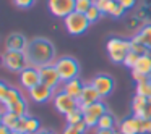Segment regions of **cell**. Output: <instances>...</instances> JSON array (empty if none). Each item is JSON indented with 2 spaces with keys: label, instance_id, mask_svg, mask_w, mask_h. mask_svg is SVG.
I'll list each match as a JSON object with an SVG mask.
<instances>
[{
  "label": "cell",
  "instance_id": "26",
  "mask_svg": "<svg viewBox=\"0 0 151 134\" xmlns=\"http://www.w3.org/2000/svg\"><path fill=\"white\" fill-rule=\"evenodd\" d=\"M41 131L39 120L34 116H26V134H36Z\"/></svg>",
  "mask_w": 151,
  "mask_h": 134
},
{
  "label": "cell",
  "instance_id": "24",
  "mask_svg": "<svg viewBox=\"0 0 151 134\" xmlns=\"http://www.w3.org/2000/svg\"><path fill=\"white\" fill-rule=\"evenodd\" d=\"M8 111L18 115V116H26V115H28V104H26V100L21 99L20 102H17V104L12 105V107L8 108Z\"/></svg>",
  "mask_w": 151,
  "mask_h": 134
},
{
  "label": "cell",
  "instance_id": "37",
  "mask_svg": "<svg viewBox=\"0 0 151 134\" xmlns=\"http://www.w3.org/2000/svg\"><path fill=\"white\" fill-rule=\"evenodd\" d=\"M75 126H76V129H78L81 134H85V133H86V129H88V124H86L85 121H80L78 124H75Z\"/></svg>",
  "mask_w": 151,
  "mask_h": 134
},
{
  "label": "cell",
  "instance_id": "22",
  "mask_svg": "<svg viewBox=\"0 0 151 134\" xmlns=\"http://www.w3.org/2000/svg\"><path fill=\"white\" fill-rule=\"evenodd\" d=\"M114 124H115V118L112 113H104L98 121V129H114Z\"/></svg>",
  "mask_w": 151,
  "mask_h": 134
},
{
  "label": "cell",
  "instance_id": "42",
  "mask_svg": "<svg viewBox=\"0 0 151 134\" xmlns=\"http://www.w3.org/2000/svg\"><path fill=\"white\" fill-rule=\"evenodd\" d=\"M36 134H54L52 131H49V129H41L39 133H36Z\"/></svg>",
  "mask_w": 151,
  "mask_h": 134
},
{
  "label": "cell",
  "instance_id": "10",
  "mask_svg": "<svg viewBox=\"0 0 151 134\" xmlns=\"http://www.w3.org/2000/svg\"><path fill=\"white\" fill-rule=\"evenodd\" d=\"M39 73H41V82L49 87H52L55 91L57 87L60 86L62 79H60V74L57 71L55 65H46V66H41L39 68Z\"/></svg>",
  "mask_w": 151,
  "mask_h": 134
},
{
  "label": "cell",
  "instance_id": "11",
  "mask_svg": "<svg viewBox=\"0 0 151 134\" xmlns=\"http://www.w3.org/2000/svg\"><path fill=\"white\" fill-rule=\"evenodd\" d=\"M28 94H29L31 100L36 102V104H46V102L50 100V99H54L55 91H54L52 87H49V86H46V84L41 82V84L34 86L33 89H29Z\"/></svg>",
  "mask_w": 151,
  "mask_h": 134
},
{
  "label": "cell",
  "instance_id": "5",
  "mask_svg": "<svg viewBox=\"0 0 151 134\" xmlns=\"http://www.w3.org/2000/svg\"><path fill=\"white\" fill-rule=\"evenodd\" d=\"M54 65H55L57 71H59L62 82L78 78L80 65H78V62H76L75 58H72V57H60V58L55 60Z\"/></svg>",
  "mask_w": 151,
  "mask_h": 134
},
{
  "label": "cell",
  "instance_id": "44",
  "mask_svg": "<svg viewBox=\"0 0 151 134\" xmlns=\"http://www.w3.org/2000/svg\"><path fill=\"white\" fill-rule=\"evenodd\" d=\"M117 2H120V0H117Z\"/></svg>",
  "mask_w": 151,
  "mask_h": 134
},
{
  "label": "cell",
  "instance_id": "36",
  "mask_svg": "<svg viewBox=\"0 0 151 134\" xmlns=\"http://www.w3.org/2000/svg\"><path fill=\"white\" fill-rule=\"evenodd\" d=\"M135 4H137V0H120V5L125 8V10H130V8H133Z\"/></svg>",
  "mask_w": 151,
  "mask_h": 134
},
{
  "label": "cell",
  "instance_id": "19",
  "mask_svg": "<svg viewBox=\"0 0 151 134\" xmlns=\"http://www.w3.org/2000/svg\"><path fill=\"white\" fill-rule=\"evenodd\" d=\"M132 71H137V73H140V74H145V76H151V57L150 55H141Z\"/></svg>",
  "mask_w": 151,
  "mask_h": 134
},
{
  "label": "cell",
  "instance_id": "31",
  "mask_svg": "<svg viewBox=\"0 0 151 134\" xmlns=\"http://www.w3.org/2000/svg\"><path fill=\"white\" fill-rule=\"evenodd\" d=\"M141 55H138V53H135V52H130L127 55V58H125V62H124V65L127 66V68H130V69H133L135 68V65H137V62H138V58H140Z\"/></svg>",
  "mask_w": 151,
  "mask_h": 134
},
{
  "label": "cell",
  "instance_id": "20",
  "mask_svg": "<svg viewBox=\"0 0 151 134\" xmlns=\"http://www.w3.org/2000/svg\"><path fill=\"white\" fill-rule=\"evenodd\" d=\"M137 37L148 47V50H150V53H148V55L151 57V23L143 24V26H141V29L137 33Z\"/></svg>",
  "mask_w": 151,
  "mask_h": 134
},
{
  "label": "cell",
  "instance_id": "39",
  "mask_svg": "<svg viewBox=\"0 0 151 134\" xmlns=\"http://www.w3.org/2000/svg\"><path fill=\"white\" fill-rule=\"evenodd\" d=\"M146 120H151V99H148V107H146Z\"/></svg>",
  "mask_w": 151,
  "mask_h": 134
},
{
  "label": "cell",
  "instance_id": "43",
  "mask_svg": "<svg viewBox=\"0 0 151 134\" xmlns=\"http://www.w3.org/2000/svg\"><path fill=\"white\" fill-rule=\"evenodd\" d=\"M12 134H26V133H20V131H12Z\"/></svg>",
  "mask_w": 151,
  "mask_h": 134
},
{
  "label": "cell",
  "instance_id": "33",
  "mask_svg": "<svg viewBox=\"0 0 151 134\" xmlns=\"http://www.w3.org/2000/svg\"><path fill=\"white\" fill-rule=\"evenodd\" d=\"M36 0H13V4L17 5L18 8H31L34 5Z\"/></svg>",
  "mask_w": 151,
  "mask_h": 134
},
{
  "label": "cell",
  "instance_id": "12",
  "mask_svg": "<svg viewBox=\"0 0 151 134\" xmlns=\"http://www.w3.org/2000/svg\"><path fill=\"white\" fill-rule=\"evenodd\" d=\"M20 84L23 86L24 89H33L34 86L41 84V73H39V68L36 66H28L24 68L23 71L20 73Z\"/></svg>",
  "mask_w": 151,
  "mask_h": 134
},
{
  "label": "cell",
  "instance_id": "38",
  "mask_svg": "<svg viewBox=\"0 0 151 134\" xmlns=\"http://www.w3.org/2000/svg\"><path fill=\"white\" fill-rule=\"evenodd\" d=\"M8 87H10V86H7L5 82H0V97H4L5 92L8 91Z\"/></svg>",
  "mask_w": 151,
  "mask_h": 134
},
{
  "label": "cell",
  "instance_id": "6",
  "mask_svg": "<svg viewBox=\"0 0 151 134\" xmlns=\"http://www.w3.org/2000/svg\"><path fill=\"white\" fill-rule=\"evenodd\" d=\"M81 111H83V121L88 124V128H93V126H98L99 118L104 113H107V107L99 100V102H94L91 105L81 107Z\"/></svg>",
  "mask_w": 151,
  "mask_h": 134
},
{
  "label": "cell",
  "instance_id": "25",
  "mask_svg": "<svg viewBox=\"0 0 151 134\" xmlns=\"http://www.w3.org/2000/svg\"><path fill=\"white\" fill-rule=\"evenodd\" d=\"M115 4H117V0H94V5L102 11V15H111Z\"/></svg>",
  "mask_w": 151,
  "mask_h": 134
},
{
  "label": "cell",
  "instance_id": "15",
  "mask_svg": "<svg viewBox=\"0 0 151 134\" xmlns=\"http://www.w3.org/2000/svg\"><path fill=\"white\" fill-rule=\"evenodd\" d=\"M101 99L102 97L99 95V92L94 89V86L93 84H85V89H83L81 95H80V99H78L80 108L86 107V105H91V104H94V102H99Z\"/></svg>",
  "mask_w": 151,
  "mask_h": 134
},
{
  "label": "cell",
  "instance_id": "1",
  "mask_svg": "<svg viewBox=\"0 0 151 134\" xmlns=\"http://www.w3.org/2000/svg\"><path fill=\"white\" fill-rule=\"evenodd\" d=\"M24 53L29 60V65L36 66V68L55 63V47L46 37H36V39L29 40Z\"/></svg>",
  "mask_w": 151,
  "mask_h": 134
},
{
  "label": "cell",
  "instance_id": "8",
  "mask_svg": "<svg viewBox=\"0 0 151 134\" xmlns=\"http://www.w3.org/2000/svg\"><path fill=\"white\" fill-rule=\"evenodd\" d=\"M75 2L76 0H47V8L55 18L65 20L70 13L75 11Z\"/></svg>",
  "mask_w": 151,
  "mask_h": 134
},
{
  "label": "cell",
  "instance_id": "7",
  "mask_svg": "<svg viewBox=\"0 0 151 134\" xmlns=\"http://www.w3.org/2000/svg\"><path fill=\"white\" fill-rule=\"evenodd\" d=\"M52 102H54V107H55V110L59 111V113H62V115H68V113H72L73 110L80 108L78 99H73L72 95L65 94L63 91L55 92Z\"/></svg>",
  "mask_w": 151,
  "mask_h": 134
},
{
  "label": "cell",
  "instance_id": "2",
  "mask_svg": "<svg viewBox=\"0 0 151 134\" xmlns=\"http://www.w3.org/2000/svg\"><path fill=\"white\" fill-rule=\"evenodd\" d=\"M106 50H107L109 58L114 63H122L124 65L127 55L132 52L130 39H122V37H111L106 42Z\"/></svg>",
  "mask_w": 151,
  "mask_h": 134
},
{
  "label": "cell",
  "instance_id": "4",
  "mask_svg": "<svg viewBox=\"0 0 151 134\" xmlns=\"http://www.w3.org/2000/svg\"><path fill=\"white\" fill-rule=\"evenodd\" d=\"M63 24H65V29L68 31V34L72 36H81L88 31L89 28V20L86 18L85 13H78V11H73L68 16L63 20Z\"/></svg>",
  "mask_w": 151,
  "mask_h": 134
},
{
  "label": "cell",
  "instance_id": "23",
  "mask_svg": "<svg viewBox=\"0 0 151 134\" xmlns=\"http://www.w3.org/2000/svg\"><path fill=\"white\" fill-rule=\"evenodd\" d=\"M130 44H132V52L138 53V55H148V53H150L148 47L145 45V44L141 42L140 39H138V37H137V34H135V36L130 39Z\"/></svg>",
  "mask_w": 151,
  "mask_h": 134
},
{
  "label": "cell",
  "instance_id": "30",
  "mask_svg": "<svg viewBox=\"0 0 151 134\" xmlns=\"http://www.w3.org/2000/svg\"><path fill=\"white\" fill-rule=\"evenodd\" d=\"M86 18H88L89 20V23H96V21H99L102 18V11L99 10L98 7H96V5H93L91 8H89L88 11H86Z\"/></svg>",
  "mask_w": 151,
  "mask_h": 134
},
{
  "label": "cell",
  "instance_id": "35",
  "mask_svg": "<svg viewBox=\"0 0 151 134\" xmlns=\"http://www.w3.org/2000/svg\"><path fill=\"white\" fill-rule=\"evenodd\" d=\"M63 134H81V133L76 129L75 124H67L65 129H63Z\"/></svg>",
  "mask_w": 151,
  "mask_h": 134
},
{
  "label": "cell",
  "instance_id": "9",
  "mask_svg": "<svg viewBox=\"0 0 151 134\" xmlns=\"http://www.w3.org/2000/svg\"><path fill=\"white\" fill-rule=\"evenodd\" d=\"M119 133L120 134H145V120L138 118L135 115L127 116L119 124Z\"/></svg>",
  "mask_w": 151,
  "mask_h": 134
},
{
  "label": "cell",
  "instance_id": "41",
  "mask_svg": "<svg viewBox=\"0 0 151 134\" xmlns=\"http://www.w3.org/2000/svg\"><path fill=\"white\" fill-rule=\"evenodd\" d=\"M96 134H115L114 129H98Z\"/></svg>",
  "mask_w": 151,
  "mask_h": 134
},
{
  "label": "cell",
  "instance_id": "13",
  "mask_svg": "<svg viewBox=\"0 0 151 134\" xmlns=\"http://www.w3.org/2000/svg\"><path fill=\"white\" fill-rule=\"evenodd\" d=\"M91 84L94 86V89L99 92L101 97H107V95L112 94L114 91V79L109 74H96L93 78Z\"/></svg>",
  "mask_w": 151,
  "mask_h": 134
},
{
  "label": "cell",
  "instance_id": "27",
  "mask_svg": "<svg viewBox=\"0 0 151 134\" xmlns=\"http://www.w3.org/2000/svg\"><path fill=\"white\" fill-rule=\"evenodd\" d=\"M137 95H141V97L151 99V81L146 82H137Z\"/></svg>",
  "mask_w": 151,
  "mask_h": 134
},
{
  "label": "cell",
  "instance_id": "40",
  "mask_svg": "<svg viewBox=\"0 0 151 134\" xmlns=\"http://www.w3.org/2000/svg\"><path fill=\"white\" fill-rule=\"evenodd\" d=\"M0 134H12V129L7 128L5 124H2V126H0Z\"/></svg>",
  "mask_w": 151,
  "mask_h": 134
},
{
  "label": "cell",
  "instance_id": "18",
  "mask_svg": "<svg viewBox=\"0 0 151 134\" xmlns=\"http://www.w3.org/2000/svg\"><path fill=\"white\" fill-rule=\"evenodd\" d=\"M21 99H23V95H21V92L18 91L17 87H8V91L5 92L4 97H0V100H2V104H4L5 110H8L12 105L17 104V102H20Z\"/></svg>",
  "mask_w": 151,
  "mask_h": 134
},
{
  "label": "cell",
  "instance_id": "17",
  "mask_svg": "<svg viewBox=\"0 0 151 134\" xmlns=\"http://www.w3.org/2000/svg\"><path fill=\"white\" fill-rule=\"evenodd\" d=\"M146 107H148V99L141 97V95H135L133 100H132V110H133L135 116L146 120Z\"/></svg>",
  "mask_w": 151,
  "mask_h": 134
},
{
  "label": "cell",
  "instance_id": "29",
  "mask_svg": "<svg viewBox=\"0 0 151 134\" xmlns=\"http://www.w3.org/2000/svg\"><path fill=\"white\" fill-rule=\"evenodd\" d=\"M94 5V0H76L75 2V11L78 13H85Z\"/></svg>",
  "mask_w": 151,
  "mask_h": 134
},
{
  "label": "cell",
  "instance_id": "14",
  "mask_svg": "<svg viewBox=\"0 0 151 134\" xmlns=\"http://www.w3.org/2000/svg\"><path fill=\"white\" fill-rule=\"evenodd\" d=\"M28 40L23 34L20 33H12L8 34V37L5 39V47L7 50H17V52H24L28 47Z\"/></svg>",
  "mask_w": 151,
  "mask_h": 134
},
{
  "label": "cell",
  "instance_id": "28",
  "mask_svg": "<svg viewBox=\"0 0 151 134\" xmlns=\"http://www.w3.org/2000/svg\"><path fill=\"white\" fill-rule=\"evenodd\" d=\"M65 120H67V124H78L80 121H83V111H81V108H76V110L72 111V113L65 115Z\"/></svg>",
  "mask_w": 151,
  "mask_h": 134
},
{
  "label": "cell",
  "instance_id": "21",
  "mask_svg": "<svg viewBox=\"0 0 151 134\" xmlns=\"http://www.w3.org/2000/svg\"><path fill=\"white\" fill-rule=\"evenodd\" d=\"M20 118H21V116H18V115L12 113V111L5 110V111H4V115H2V124H5L7 128H10L12 131H17Z\"/></svg>",
  "mask_w": 151,
  "mask_h": 134
},
{
  "label": "cell",
  "instance_id": "34",
  "mask_svg": "<svg viewBox=\"0 0 151 134\" xmlns=\"http://www.w3.org/2000/svg\"><path fill=\"white\" fill-rule=\"evenodd\" d=\"M132 76L137 82H146V81H151V76H145V74H140L137 71H132Z\"/></svg>",
  "mask_w": 151,
  "mask_h": 134
},
{
  "label": "cell",
  "instance_id": "32",
  "mask_svg": "<svg viewBox=\"0 0 151 134\" xmlns=\"http://www.w3.org/2000/svg\"><path fill=\"white\" fill-rule=\"evenodd\" d=\"M124 13H125V8L120 5V2H117V4L114 5V8H112V11H111V15H109V16H112V18H122V16H124Z\"/></svg>",
  "mask_w": 151,
  "mask_h": 134
},
{
  "label": "cell",
  "instance_id": "16",
  "mask_svg": "<svg viewBox=\"0 0 151 134\" xmlns=\"http://www.w3.org/2000/svg\"><path fill=\"white\" fill-rule=\"evenodd\" d=\"M83 89H85V84H83L78 78L70 79V81H65V82H63V86H62V91L65 92V94L72 95L73 99H80Z\"/></svg>",
  "mask_w": 151,
  "mask_h": 134
},
{
  "label": "cell",
  "instance_id": "3",
  "mask_svg": "<svg viewBox=\"0 0 151 134\" xmlns=\"http://www.w3.org/2000/svg\"><path fill=\"white\" fill-rule=\"evenodd\" d=\"M2 63L12 73H21L24 68L29 66V60H28L26 53L17 52V50H5L4 57H2Z\"/></svg>",
  "mask_w": 151,
  "mask_h": 134
}]
</instances>
